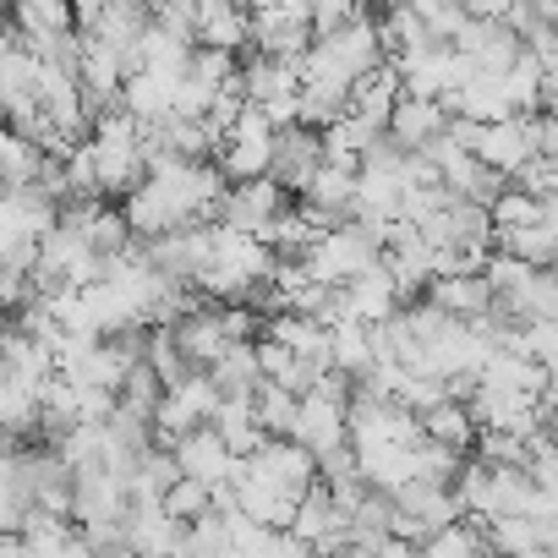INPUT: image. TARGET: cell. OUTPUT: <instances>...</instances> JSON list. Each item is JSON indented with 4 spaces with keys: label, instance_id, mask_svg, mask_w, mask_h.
I'll list each match as a JSON object with an SVG mask.
<instances>
[{
    "label": "cell",
    "instance_id": "7a4b0ae2",
    "mask_svg": "<svg viewBox=\"0 0 558 558\" xmlns=\"http://www.w3.org/2000/svg\"><path fill=\"white\" fill-rule=\"evenodd\" d=\"M384 66H389V39H384V17L373 12H356L351 23L318 34L313 50L302 56L307 88H335V94H356Z\"/></svg>",
    "mask_w": 558,
    "mask_h": 558
},
{
    "label": "cell",
    "instance_id": "c3c4849f",
    "mask_svg": "<svg viewBox=\"0 0 558 558\" xmlns=\"http://www.w3.org/2000/svg\"><path fill=\"white\" fill-rule=\"evenodd\" d=\"M487 558H509V553H487Z\"/></svg>",
    "mask_w": 558,
    "mask_h": 558
},
{
    "label": "cell",
    "instance_id": "8992f818",
    "mask_svg": "<svg viewBox=\"0 0 558 558\" xmlns=\"http://www.w3.org/2000/svg\"><path fill=\"white\" fill-rule=\"evenodd\" d=\"M302 94H307V77H302V61H274V56H252L241 61V99L252 110H263L268 121H302Z\"/></svg>",
    "mask_w": 558,
    "mask_h": 558
},
{
    "label": "cell",
    "instance_id": "7c38bea8",
    "mask_svg": "<svg viewBox=\"0 0 558 558\" xmlns=\"http://www.w3.org/2000/svg\"><path fill=\"white\" fill-rule=\"evenodd\" d=\"M175 345L186 351V362L197 367V373H208V367H219L241 340H235V329H230V307L219 302V307H186L175 324Z\"/></svg>",
    "mask_w": 558,
    "mask_h": 558
},
{
    "label": "cell",
    "instance_id": "ffe728a7",
    "mask_svg": "<svg viewBox=\"0 0 558 558\" xmlns=\"http://www.w3.org/2000/svg\"><path fill=\"white\" fill-rule=\"evenodd\" d=\"M170 449H175L181 476H197V482H208V487H230L235 471H241V454L225 444V433H219L214 422L197 427V433H186V438H175Z\"/></svg>",
    "mask_w": 558,
    "mask_h": 558
},
{
    "label": "cell",
    "instance_id": "d4e9b609",
    "mask_svg": "<svg viewBox=\"0 0 558 558\" xmlns=\"http://www.w3.org/2000/svg\"><path fill=\"white\" fill-rule=\"evenodd\" d=\"M313 23L296 12H257L252 17V56H274V61H302L313 50Z\"/></svg>",
    "mask_w": 558,
    "mask_h": 558
},
{
    "label": "cell",
    "instance_id": "44dd1931",
    "mask_svg": "<svg viewBox=\"0 0 558 558\" xmlns=\"http://www.w3.org/2000/svg\"><path fill=\"white\" fill-rule=\"evenodd\" d=\"M34 514H39L34 449L28 444H12L7 449V465H0V525H7V536H23Z\"/></svg>",
    "mask_w": 558,
    "mask_h": 558
},
{
    "label": "cell",
    "instance_id": "ba28073f",
    "mask_svg": "<svg viewBox=\"0 0 558 558\" xmlns=\"http://www.w3.org/2000/svg\"><path fill=\"white\" fill-rule=\"evenodd\" d=\"M230 498H235V509H241L246 520H257L263 531H291V520H296V509H302V493H291L257 454L241 460V471H235V482H230Z\"/></svg>",
    "mask_w": 558,
    "mask_h": 558
},
{
    "label": "cell",
    "instance_id": "60d3db41",
    "mask_svg": "<svg viewBox=\"0 0 558 558\" xmlns=\"http://www.w3.org/2000/svg\"><path fill=\"white\" fill-rule=\"evenodd\" d=\"M318 7H324V0H252V12H296V17H307V23H313Z\"/></svg>",
    "mask_w": 558,
    "mask_h": 558
},
{
    "label": "cell",
    "instance_id": "bcb514c9",
    "mask_svg": "<svg viewBox=\"0 0 558 558\" xmlns=\"http://www.w3.org/2000/svg\"><path fill=\"white\" fill-rule=\"evenodd\" d=\"M542 400H547V405H558V362L547 367V395H542Z\"/></svg>",
    "mask_w": 558,
    "mask_h": 558
},
{
    "label": "cell",
    "instance_id": "f35d334b",
    "mask_svg": "<svg viewBox=\"0 0 558 558\" xmlns=\"http://www.w3.org/2000/svg\"><path fill=\"white\" fill-rule=\"evenodd\" d=\"M514 351L531 356V362H542V367H553L558 362V318H525Z\"/></svg>",
    "mask_w": 558,
    "mask_h": 558
},
{
    "label": "cell",
    "instance_id": "ab89813d",
    "mask_svg": "<svg viewBox=\"0 0 558 558\" xmlns=\"http://www.w3.org/2000/svg\"><path fill=\"white\" fill-rule=\"evenodd\" d=\"M197 7H203V0H154L148 17H154V28H165V34L197 45Z\"/></svg>",
    "mask_w": 558,
    "mask_h": 558
},
{
    "label": "cell",
    "instance_id": "7402d4cb",
    "mask_svg": "<svg viewBox=\"0 0 558 558\" xmlns=\"http://www.w3.org/2000/svg\"><path fill=\"white\" fill-rule=\"evenodd\" d=\"M422 296H427L438 313L460 318V324H482V318L493 313V302H498V291H493L487 268H482V274H438Z\"/></svg>",
    "mask_w": 558,
    "mask_h": 558
},
{
    "label": "cell",
    "instance_id": "83f0119b",
    "mask_svg": "<svg viewBox=\"0 0 558 558\" xmlns=\"http://www.w3.org/2000/svg\"><path fill=\"white\" fill-rule=\"evenodd\" d=\"M498 252H509V257H520V263H531V268H558V219L542 214V219L525 225V230H504V235H498Z\"/></svg>",
    "mask_w": 558,
    "mask_h": 558
},
{
    "label": "cell",
    "instance_id": "d6986e66",
    "mask_svg": "<svg viewBox=\"0 0 558 558\" xmlns=\"http://www.w3.org/2000/svg\"><path fill=\"white\" fill-rule=\"evenodd\" d=\"M454 50L471 61V72H509L525 56V39L504 23V17H471L454 34Z\"/></svg>",
    "mask_w": 558,
    "mask_h": 558
},
{
    "label": "cell",
    "instance_id": "9c48e42d",
    "mask_svg": "<svg viewBox=\"0 0 558 558\" xmlns=\"http://www.w3.org/2000/svg\"><path fill=\"white\" fill-rule=\"evenodd\" d=\"M274 137H279V121H268L263 110L241 105V116L230 121V132H225L214 165H219L230 181H257V175H268V165H274Z\"/></svg>",
    "mask_w": 558,
    "mask_h": 558
},
{
    "label": "cell",
    "instance_id": "30bf717a",
    "mask_svg": "<svg viewBox=\"0 0 558 558\" xmlns=\"http://www.w3.org/2000/svg\"><path fill=\"white\" fill-rule=\"evenodd\" d=\"M324 165H329V137L318 132V126H307V121H286L279 126V137H274V165H268V175L286 186V192H307L318 175H324Z\"/></svg>",
    "mask_w": 558,
    "mask_h": 558
},
{
    "label": "cell",
    "instance_id": "836d02e7",
    "mask_svg": "<svg viewBox=\"0 0 558 558\" xmlns=\"http://www.w3.org/2000/svg\"><path fill=\"white\" fill-rule=\"evenodd\" d=\"M257 416H263V433L268 438H291L296 433V416H302V395L286 389V384H263L257 389Z\"/></svg>",
    "mask_w": 558,
    "mask_h": 558
},
{
    "label": "cell",
    "instance_id": "ac0fdd59",
    "mask_svg": "<svg viewBox=\"0 0 558 558\" xmlns=\"http://www.w3.org/2000/svg\"><path fill=\"white\" fill-rule=\"evenodd\" d=\"M12 28L34 45V56H56L77 28V0H12Z\"/></svg>",
    "mask_w": 558,
    "mask_h": 558
},
{
    "label": "cell",
    "instance_id": "8fae6325",
    "mask_svg": "<svg viewBox=\"0 0 558 558\" xmlns=\"http://www.w3.org/2000/svg\"><path fill=\"white\" fill-rule=\"evenodd\" d=\"M476 154H482L493 170H504L509 181L525 175V165L542 159V110H536V116H504V121H487Z\"/></svg>",
    "mask_w": 558,
    "mask_h": 558
},
{
    "label": "cell",
    "instance_id": "cb8c5ba5",
    "mask_svg": "<svg viewBox=\"0 0 558 558\" xmlns=\"http://www.w3.org/2000/svg\"><path fill=\"white\" fill-rule=\"evenodd\" d=\"M126 542L143 558H186V520H175L165 504H137L126 520Z\"/></svg>",
    "mask_w": 558,
    "mask_h": 558
},
{
    "label": "cell",
    "instance_id": "603a6c76",
    "mask_svg": "<svg viewBox=\"0 0 558 558\" xmlns=\"http://www.w3.org/2000/svg\"><path fill=\"white\" fill-rule=\"evenodd\" d=\"M340 302H345V318H356V324H389V318L400 313L405 291H400L395 268L378 263V268H367L362 279H351V286L340 291Z\"/></svg>",
    "mask_w": 558,
    "mask_h": 558
},
{
    "label": "cell",
    "instance_id": "ee69618b",
    "mask_svg": "<svg viewBox=\"0 0 558 558\" xmlns=\"http://www.w3.org/2000/svg\"><path fill=\"white\" fill-rule=\"evenodd\" d=\"M547 110H558V56L547 61Z\"/></svg>",
    "mask_w": 558,
    "mask_h": 558
},
{
    "label": "cell",
    "instance_id": "277c9868",
    "mask_svg": "<svg viewBox=\"0 0 558 558\" xmlns=\"http://www.w3.org/2000/svg\"><path fill=\"white\" fill-rule=\"evenodd\" d=\"M384 257H389V230L373 225V219H351V225H340V230H324L302 263L324 279V286L345 291L351 279H362V274L378 268Z\"/></svg>",
    "mask_w": 558,
    "mask_h": 558
},
{
    "label": "cell",
    "instance_id": "9a60e30c",
    "mask_svg": "<svg viewBox=\"0 0 558 558\" xmlns=\"http://www.w3.org/2000/svg\"><path fill=\"white\" fill-rule=\"evenodd\" d=\"M296 203H302V214H307L318 230H340V225L362 219V181H356V170H345V165H324V175H318Z\"/></svg>",
    "mask_w": 558,
    "mask_h": 558
},
{
    "label": "cell",
    "instance_id": "52a82bcc",
    "mask_svg": "<svg viewBox=\"0 0 558 558\" xmlns=\"http://www.w3.org/2000/svg\"><path fill=\"white\" fill-rule=\"evenodd\" d=\"M395 509H400V542H416V547L433 542L438 531H449V525L465 520V498H460V487L433 482V476L405 482V487L395 493Z\"/></svg>",
    "mask_w": 558,
    "mask_h": 558
},
{
    "label": "cell",
    "instance_id": "4fadbf2b",
    "mask_svg": "<svg viewBox=\"0 0 558 558\" xmlns=\"http://www.w3.org/2000/svg\"><path fill=\"white\" fill-rule=\"evenodd\" d=\"M219 405H225V395H219V384H214L208 373H192L186 384L165 389V405H159V444L170 449L175 438L208 427V422L219 416Z\"/></svg>",
    "mask_w": 558,
    "mask_h": 558
},
{
    "label": "cell",
    "instance_id": "5b68a950",
    "mask_svg": "<svg viewBox=\"0 0 558 558\" xmlns=\"http://www.w3.org/2000/svg\"><path fill=\"white\" fill-rule=\"evenodd\" d=\"M302 214L296 192H286L274 175H257V181H230L225 203H219V225L241 230V235H257V241H279V230H286L291 219Z\"/></svg>",
    "mask_w": 558,
    "mask_h": 558
},
{
    "label": "cell",
    "instance_id": "74e56055",
    "mask_svg": "<svg viewBox=\"0 0 558 558\" xmlns=\"http://www.w3.org/2000/svg\"><path fill=\"white\" fill-rule=\"evenodd\" d=\"M405 7L438 34V39H449L454 45V34L471 23V12H465V0H405Z\"/></svg>",
    "mask_w": 558,
    "mask_h": 558
},
{
    "label": "cell",
    "instance_id": "5bb4252c",
    "mask_svg": "<svg viewBox=\"0 0 558 558\" xmlns=\"http://www.w3.org/2000/svg\"><path fill=\"white\" fill-rule=\"evenodd\" d=\"M454 132V105L449 99H422V94H405L389 116V137L395 148L405 154H433L444 137Z\"/></svg>",
    "mask_w": 558,
    "mask_h": 558
},
{
    "label": "cell",
    "instance_id": "d6a6232c",
    "mask_svg": "<svg viewBox=\"0 0 558 558\" xmlns=\"http://www.w3.org/2000/svg\"><path fill=\"white\" fill-rule=\"evenodd\" d=\"M493 553V542H487V525L482 520H460V525H449V531H438L433 542H422V558H487Z\"/></svg>",
    "mask_w": 558,
    "mask_h": 558
},
{
    "label": "cell",
    "instance_id": "681fc988",
    "mask_svg": "<svg viewBox=\"0 0 558 558\" xmlns=\"http://www.w3.org/2000/svg\"><path fill=\"white\" fill-rule=\"evenodd\" d=\"M547 438H553V449H558V433H547Z\"/></svg>",
    "mask_w": 558,
    "mask_h": 558
},
{
    "label": "cell",
    "instance_id": "6da1fadb",
    "mask_svg": "<svg viewBox=\"0 0 558 558\" xmlns=\"http://www.w3.org/2000/svg\"><path fill=\"white\" fill-rule=\"evenodd\" d=\"M225 192H230V175L214 159H154L143 186L121 197V214L132 219L137 241H154L170 230L214 225Z\"/></svg>",
    "mask_w": 558,
    "mask_h": 558
},
{
    "label": "cell",
    "instance_id": "7bdbcfd3",
    "mask_svg": "<svg viewBox=\"0 0 558 558\" xmlns=\"http://www.w3.org/2000/svg\"><path fill=\"white\" fill-rule=\"evenodd\" d=\"M465 12H471V17H504L509 0H465Z\"/></svg>",
    "mask_w": 558,
    "mask_h": 558
},
{
    "label": "cell",
    "instance_id": "484cf974",
    "mask_svg": "<svg viewBox=\"0 0 558 558\" xmlns=\"http://www.w3.org/2000/svg\"><path fill=\"white\" fill-rule=\"evenodd\" d=\"M422 433L444 449H460V454H471L482 444V422H476L471 400H438L433 411H422Z\"/></svg>",
    "mask_w": 558,
    "mask_h": 558
},
{
    "label": "cell",
    "instance_id": "4dcf8cb0",
    "mask_svg": "<svg viewBox=\"0 0 558 558\" xmlns=\"http://www.w3.org/2000/svg\"><path fill=\"white\" fill-rule=\"evenodd\" d=\"M378 367V351H373V324H335V373L345 378H367Z\"/></svg>",
    "mask_w": 558,
    "mask_h": 558
},
{
    "label": "cell",
    "instance_id": "b9f144b4",
    "mask_svg": "<svg viewBox=\"0 0 558 558\" xmlns=\"http://www.w3.org/2000/svg\"><path fill=\"white\" fill-rule=\"evenodd\" d=\"M542 159H558V110H542Z\"/></svg>",
    "mask_w": 558,
    "mask_h": 558
},
{
    "label": "cell",
    "instance_id": "f6af8a7d",
    "mask_svg": "<svg viewBox=\"0 0 558 558\" xmlns=\"http://www.w3.org/2000/svg\"><path fill=\"white\" fill-rule=\"evenodd\" d=\"M0 558H28V542L23 536H7V542H0Z\"/></svg>",
    "mask_w": 558,
    "mask_h": 558
},
{
    "label": "cell",
    "instance_id": "4316f807",
    "mask_svg": "<svg viewBox=\"0 0 558 558\" xmlns=\"http://www.w3.org/2000/svg\"><path fill=\"white\" fill-rule=\"evenodd\" d=\"M186 558H246V547H241V536H235V520H230V509H208L203 520H192L186 525Z\"/></svg>",
    "mask_w": 558,
    "mask_h": 558
},
{
    "label": "cell",
    "instance_id": "8d00e7d4",
    "mask_svg": "<svg viewBox=\"0 0 558 558\" xmlns=\"http://www.w3.org/2000/svg\"><path fill=\"white\" fill-rule=\"evenodd\" d=\"M214 504H219V487H208V482H197V476H181V482L165 493V509H170L175 520H186V525L203 520Z\"/></svg>",
    "mask_w": 558,
    "mask_h": 558
},
{
    "label": "cell",
    "instance_id": "3957f363",
    "mask_svg": "<svg viewBox=\"0 0 558 558\" xmlns=\"http://www.w3.org/2000/svg\"><path fill=\"white\" fill-rule=\"evenodd\" d=\"M88 148H94V170H99V192H137L143 175H148V126L126 110V105H110L99 110L94 132H88Z\"/></svg>",
    "mask_w": 558,
    "mask_h": 558
},
{
    "label": "cell",
    "instance_id": "f907efd6",
    "mask_svg": "<svg viewBox=\"0 0 558 558\" xmlns=\"http://www.w3.org/2000/svg\"><path fill=\"white\" fill-rule=\"evenodd\" d=\"M553 279H558V268H553Z\"/></svg>",
    "mask_w": 558,
    "mask_h": 558
},
{
    "label": "cell",
    "instance_id": "d590c367",
    "mask_svg": "<svg viewBox=\"0 0 558 558\" xmlns=\"http://www.w3.org/2000/svg\"><path fill=\"white\" fill-rule=\"evenodd\" d=\"M476 460H487V465H514V471H531V460H536V438H520V433H482V444H476Z\"/></svg>",
    "mask_w": 558,
    "mask_h": 558
},
{
    "label": "cell",
    "instance_id": "e575fe53",
    "mask_svg": "<svg viewBox=\"0 0 558 558\" xmlns=\"http://www.w3.org/2000/svg\"><path fill=\"white\" fill-rule=\"evenodd\" d=\"M547 214V203L536 197V192H525L520 181H509V192L493 203V225H498V235L504 230H525V225H536Z\"/></svg>",
    "mask_w": 558,
    "mask_h": 558
},
{
    "label": "cell",
    "instance_id": "e0dca14e",
    "mask_svg": "<svg viewBox=\"0 0 558 558\" xmlns=\"http://www.w3.org/2000/svg\"><path fill=\"white\" fill-rule=\"evenodd\" d=\"M208 252H214V225H192V230H170V235L143 241V257L165 279H175V286H197L208 268Z\"/></svg>",
    "mask_w": 558,
    "mask_h": 558
},
{
    "label": "cell",
    "instance_id": "1f68e13d",
    "mask_svg": "<svg viewBox=\"0 0 558 558\" xmlns=\"http://www.w3.org/2000/svg\"><path fill=\"white\" fill-rule=\"evenodd\" d=\"M181 482V465H175V449H148L137 460V476H132V498L137 504H165V493Z\"/></svg>",
    "mask_w": 558,
    "mask_h": 558
},
{
    "label": "cell",
    "instance_id": "f1b7e54d",
    "mask_svg": "<svg viewBox=\"0 0 558 558\" xmlns=\"http://www.w3.org/2000/svg\"><path fill=\"white\" fill-rule=\"evenodd\" d=\"M208 378L219 384L225 400H257V389L268 384L263 378V362H257V345H235L219 367H208Z\"/></svg>",
    "mask_w": 558,
    "mask_h": 558
},
{
    "label": "cell",
    "instance_id": "f546056e",
    "mask_svg": "<svg viewBox=\"0 0 558 558\" xmlns=\"http://www.w3.org/2000/svg\"><path fill=\"white\" fill-rule=\"evenodd\" d=\"M214 427L225 433V444L246 460V454H257L263 444H268V433H263V416H257V400H225L219 405V416H214Z\"/></svg>",
    "mask_w": 558,
    "mask_h": 558
},
{
    "label": "cell",
    "instance_id": "2e32d148",
    "mask_svg": "<svg viewBox=\"0 0 558 558\" xmlns=\"http://www.w3.org/2000/svg\"><path fill=\"white\" fill-rule=\"evenodd\" d=\"M291 536L307 542L313 553H335V558H345V553H351V514H345L340 498L318 482V487L302 498V509H296V520H291Z\"/></svg>",
    "mask_w": 558,
    "mask_h": 558
},
{
    "label": "cell",
    "instance_id": "7dc6e473",
    "mask_svg": "<svg viewBox=\"0 0 558 558\" xmlns=\"http://www.w3.org/2000/svg\"><path fill=\"white\" fill-rule=\"evenodd\" d=\"M105 7H121V12H148L154 0H105Z\"/></svg>",
    "mask_w": 558,
    "mask_h": 558
}]
</instances>
